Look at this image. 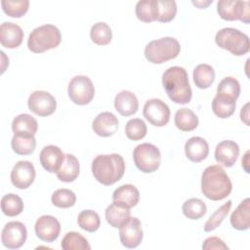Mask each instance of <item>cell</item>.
<instances>
[{
	"label": "cell",
	"mask_w": 250,
	"mask_h": 250,
	"mask_svg": "<svg viewBox=\"0 0 250 250\" xmlns=\"http://www.w3.org/2000/svg\"><path fill=\"white\" fill-rule=\"evenodd\" d=\"M145 118L153 126L163 127L170 120V108L159 99H150L146 102L143 109Z\"/></svg>",
	"instance_id": "30bf717a"
},
{
	"label": "cell",
	"mask_w": 250,
	"mask_h": 250,
	"mask_svg": "<svg viewBox=\"0 0 250 250\" xmlns=\"http://www.w3.org/2000/svg\"><path fill=\"white\" fill-rule=\"evenodd\" d=\"M21 27L14 22L5 21L0 25V42L1 45L8 49L19 47L23 39Z\"/></svg>",
	"instance_id": "d6986e66"
},
{
	"label": "cell",
	"mask_w": 250,
	"mask_h": 250,
	"mask_svg": "<svg viewBox=\"0 0 250 250\" xmlns=\"http://www.w3.org/2000/svg\"><path fill=\"white\" fill-rule=\"evenodd\" d=\"M157 21L169 22L177 14V4L174 0H156Z\"/></svg>",
	"instance_id": "ab89813d"
},
{
	"label": "cell",
	"mask_w": 250,
	"mask_h": 250,
	"mask_svg": "<svg viewBox=\"0 0 250 250\" xmlns=\"http://www.w3.org/2000/svg\"><path fill=\"white\" fill-rule=\"evenodd\" d=\"M187 157L192 162H201L209 154V145L201 137H191L185 144Z\"/></svg>",
	"instance_id": "ffe728a7"
},
{
	"label": "cell",
	"mask_w": 250,
	"mask_h": 250,
	"mask_svg": "<svg viewBox=\"0 0 250 250\" xmlns=\"http://www.w3.org/2000/svg\"><path fill=\"white\" fill-rule=\"evenodd\" d=\"M106 222L113 228L119 229L130 217V208H127L116 202H112L108 205L104 212Z\"/></svg>",
	"instance_id": "484cf974"
},
{
	"label": "cell",
	"mask_w": 250,
	"mask_h": 250,
	"mask_svg": "<svg viewBox=\"0 0 250 250\" xmlns=\"http://www.w3.org/2000/svg\"><path fill=\"white\" fill-rule=\"evenodd\" d=\"M162 85L169 99L180 104H188L191 100V88L187 70L182 66H171L162 74Z\"/></svg>",
	"instance_id": "7a4b0ae2"
},
{
	"label": "cell",
	"mask_w": 250,
	"mask_h": 250,
	"mask_svg": "<svg viewBox=\"0 0 250 250\" xmlns=\"http://www.w3.org/2000/svg\"><path fill=\"white\" fill-rule=\"evenodd\" d=\"M1 210L8 217H16L23 211L22 199L15 193H8L1 198Z\"/></svg>",
	"instance_id": "1f68e13d"
},
{
	"label": "cell",
	"mask_w": 250,
	"mask_h": 250,
	"mask_svg": "<svg viewBox=\"0 0 250 250\" xmlns=\"http://www.w3.org/2000/svg\"><path fill=\"white\" fill-rule=\"evenodd\" d=\"M144 237L141 221L136 217H130L119 228V238L121 244L126 248L138 247Z\"/></svg>",
	"instance_id": "7c38bea8"
},
{
	"label": "cell",
	"mask_w": 250,
	"mask_h": 250,
	"mask_svg": "<svg viewBox=\"0 0 250 250\" xmlns=\"http://www.w3.org/2000/svg\"><path fill=\"white\" fill-rule=\"evenodd\" d=\"M140 199V192L138 188L131 185L126 184L117 188L112 193V201L121 204L127 208L135 207Z\"/></svg>",
	"instance_id": "7402d4cb"
},
{
	"label": "cell",
	"mask_w": 250,
	"mask_h": 250,
	"mask_svg": "<svg viewBox=\"0 0 250 250\" xmlns=\"http://www.w3.org/2000/svg\"><path fill=\"white\" fill-rule=\"evenodd\" d=\"M181 45L174 37H162L148 42L145 48L146 59L154 64H160L179 56Z\"/></svg>",
	"instance_id": "5b68a950"
},
{
	"label": "cell",
	"mask_w": 250,
	"mask_h": 250,
	"mask_svg": "<svg viewBox=\"0 0 250 250\" xmlns=\"http://www.w3.org/2000/svg\"><path fill=\"white\" fill-rule=\"evenodd\" d=\"M215 42L220 48L228 50L237 57L247 54L250 50L248 35L233 27L220 29L216 33Z\"/></svg>",
	"instance_id": "8992f818"
},
{
	"label": "cell",
	"mask_w": 250,
	"mask_h": 250,
	"mask_svg": "<svg viewBox=\"0 0 250 250\" xmlns=\"http://www.w3.org/2000/svg\"><path fill=\"white\" fill-rule=\"evenodd\" d=\"M217 12L225 21L239 20L244 23L250 21V8L248 1L220 0L217 3Z\"/></svg>",
	"instance_id": "9c48e42d"
},
{
	"label": "cell",
	"mask_w": 250,
	"mask_h": 250,
	"mask_svg": "<svg viewBox=\"0 0 250 250\" xmlns=\"http://www.w3.org/2000/svg\"><path fill=\"white\" fill-rule=\"evenodd\" d=\"M67 93L69 99L75 104L85 105L90 104L94 99L95 87L88 76L76 75L69 81Z\"/></svg>",
	"instance_id": "ba28073f"
},
{
	"label": "cell",
	"mask_w": 250,
	"mask_h": 250,
	"mask_svg": "<svg viewBox=\"0 0 250 250\" xmlns=\"http://www.w3.org/2000/svg\"><path fill=\"white\" fill-rule=\"evenodd\" d=\"M147 128L145 121L141 118L130 119L125 126V134L132 141H139L146 137Z\"/></svg>",
	"instance_id": "f35d334b"
},
{
	"label": "cell",
	"mask_w": 250,
	"mask_h": 250,
	"mask_svg": "<svg viewBox=\"0 0 250 250\" xmlns=\"http://www.w3.org/2000/svg\"><path fill=\"white\" fill-rule=\"evenodd\" d=\"M202 249L204 250H227L229 249L228 245L219 237L217 236H210L207 237L203 244Z\"/></svg>",
	"instance_id": "7bdbcfd3"
},
{
	"label": "cell",
	"mask_w": 250,
	"mask_h": 250,
	"mask_svg": "<svg viewBox=\"0 0 250 250\" xmlns=\"http://www.w3.org/2000/svg\"><path fill=\"white\" fill-rule=\"evenodd\" d=\"M90 37L95 44L104 46L110 43L112 39V31L107 23L99 21L92 25L90 30Z\"/></svg>",
	"instance_id": "d6a6232c"
},
{
	"label": "cell",
	"mask_w": 250,
	"mask_h": 250,
	"mask_svg": "<svg viewBox=\"0 0 250 250\" xmlns=\"http://www.w3.org/2000/svg\"><path fill=\"white\" fill-rule=\"evenodd\" d=\"M12 130L15 135L35 136L38 130V123L30 114L21 113L13 119Z\"/></svg>",
	"instance_id": "cb8c5ba5"
},
{
	"label": "cell",
	"mask_w": 250,
	"mask_h": 250,
	"mask_svg": "<svg viewBox=\"0 0 250 250\" xmlns=\"http://www.w3.org/2000/svg\"><path fill=\"white\" fill-rule=\"evenodd\" d=\"M183 214L190 220H198L203 217L207 211L206 204L199 198H189L182 206Z\"/></svg>",
	"instance_id": "e575fe53"
},
{
	"label": "cell",
	"mask_w": 250,
	"mask_h": 250,
	"mask_svg": "<svg viewBox=\"0 0 250 250\" xmlns=\"http://www.w3.org/2000/svg\"><path fill=\"white\" fill-rule=\"evenodd\" d=\"M230 224L237 230H246L250 228V199L242 200L230 215Z\"/></svg>",
	"instance_id": "d4e9b609"
},
{
	"label": "cell",
	"mask_w": 250,
	"mask_h": 250,
	"mask_svg": "<svg viewBox=\"0 0 250 250\" xmlns=\"http://www.w3.org/2000/svg\"><path fill=\"white\" fill-rule=\"evenodd\" d=\"M34 230L37 237L41 240L45 242H53L60 235L61 224L54 216L43 215L36 220Z\"/></svg>",
	"instance_id": "9a60e30c"
},
{
	"label": "cell",
	"mask_w": 250,
	"mask_h": 250,
	"mask_svg": "<svg viewBox=\"0 0 250 250\" xmlns=\"http://www.w3.org/2000/svg\"><path fill=\"white\" fill-rule=\"evenodd\" d=\"M192 77L196 87L199 89H207L215 80V70L210 64L200 63L193 69Z\"/></svg>",
	"instance_id": "83f0119b"
},
{
	"label": "cell",
	"mask_w": 250,
	"mask_h": 250,
	"mask_svg": "<svg viewBox=\"0 0 250 250\" xmlns=\"http://www.w3.org/2000/svg\"><path fill=\"white\" fill-rule=\"evenodd\" d=\"M138 20L144 22H151L157 20L156 0H142L137 2L135 8Z\"/></svg>",
	"instance_id": "f546056e"
},
{
	"label": "cell",
	"mask_w": 250,
	"mask_h": 250,
	"mask_svg": "<svg viewBox=\"0 0 250 250\" xmlns=\"http://www.w3.org/2000/svg\"><path fill=\"white\" fill-rule=\"evenodd\" d=\"M174 122L179 130L189 132L198 126V117L191 109L183 107L176 111Z\"/></svg>",
	"instance_id": "4316f807"
},
{
	"label": "cell",
	"mask_w": 250,
	"mask_h": 250,
	"mask_svg": "<svg viewBox=\"0 0 250 250\" xmlns=\"http://www.w3.org/2000/svg\"><path fill=\"white\" fill-rule=\"evenodd\" d=\"M92 173L95 179L104 186H111L124 175L125 162L117 153L99 154L92 161Z\"/></svg>",
	"instance_id": "3957f363"
},
{
	"label": "cell",
	"mask_w": 250,
	"mask_h": 250,
	"mask_svg": "<svg viewBox=\"0 0 250 250\" xmlns=\"http://www.w3.org/2000/svg\"><path fill=\"white\" fill-rule=\"evenodd\" d=\"M27 237L25 226L19 221L9 222L5 225L1 233L3 245L9 249H18L21 247Z\"/></svg>",
	"instance_id": "4fadbf2b"
},
{
	"label": "cell",
	"mask_w": 250,
	"mask_h": 250,
	"mask_svg": "<svg viewBox=\"0 0 250 250\" xmlns=\"http://www.w3.org/2000/svg\"><path fill=\"white\" fill-rule=\"evenodd\" d=\"M79 171L80 164L77 157L73 154L67 153L64 154L62 163L61 164V167L56 174L60 181L63 183H71L76 180L79 175Z\"/></svg>",
	"instance_id": "603a6c76"
},
{
	"label": "cell",
	"mask_w": 250,
	"mask_h": 250,
	"mask_svg": "<svg viewBox=\"0 0 250 250\" xmlns=\"http://www.w3.org/2000/svg\"><path fill=\"white\" fill-rule=\"evenodd\" d=\"M119 121L117 117L109 111L99 113L92 123V129L100 137H110L118 129Z\"/></svg>",
	"instance_id": "e0dca14e"
},
{
	"label": "cell",
	"mask_w": 250,
	"mask_h": 250,
	"mask_svg": "<svg viewBox=\"0 0 250 250\" xmlns=\"http://www.w3.org/2000/svg\"><path fill=\"white\" fill-rule=\"evenodd\" d=\"M35 176L33 164L26 160H21L15 164L11 171V182L17 188L24 189L32 185Z\"/></svg>",
	"instance_id": "5bb4252c"
},
{
	"label": "cell",
	"mask_w": 250,
	"mask_h": 250,
	"mask_svg": "<svg viewBox=\"0 0 250 250\" xmlns=\"http://www.w3.org/2000/svg\"><path fill=\"white\" fill-rule=\"evenodd\" d=\"M236 107V101L220 95H216L212 101V110L219 118L231 116Z\"/></svg>",
	"instance_id": "f1b7e54d"
},
{
	"label": "cell",
	"mask_w": 250,
	"mask_h": 250,
	"mask_svg": "<svg viewBox=\"0 0 250 250\" xmlns=\"http://www.w3.org/2000/svg\"><path fill=\"white\" fill-rule=\"evenodd\" d=\"M2 10L11 18H21L27 11L29 7L28 0H2Z\"/></svg>",
	"instance_id": "74e56055"
},
{
	"label": "cell",
	"mask_w": 250,
	"mask_h": 250,
	"mask_svg": "<svg viewBox=\"0 0 250 250\" xmlns=\"http://www.w3.org/2000/svg\"><path fill=\"white\" fill-rule=\"evenodd\" d=\"M61 247L63 250H90L91 246L88 240L79 232L69 231L63 236Z\"/></svg>",
	"instance_id": "836d02e7"
},
{
	"label": "cell",
	"mask_w": 250,
	"mask_h": 250,
	"mask_svg": "<svg viewBox=\"0 0 250 250\" xmlns=\"http://www.w3.org/2000/svg\"><path fill=\"white\" fill-rule=\"evenodd\" d=\"M77 223L82 229L88 232H95L101 226V218L93 210H83L78 215Z\"/></svg>",
	"instance_id": "8d00e7d4"
},
{
	"label": "cell",
	"mask_w": 250,
	"mask_h": 250,
	"mask_svg": "<svg viewBox=\"0 0 250 250\" xmlns=\"http://www.w3.org/2000/svg\"><path fill=\"white\" fill-rule=\"evenodd\" d=\"M238 156H239V146L233 141L225 140L220 142L216 146L215 159L219 164L225 167L233 166Z\"/></svg>",
	"instance_id": "2e32d148"
},
{
	"label": "cell",
	"mask_w": 250,
	"mask_h": 250,
	"mask_svg": "<svg viewBox=\"0 0 250 250\" xmlns=\"http://www.w3.org/2000/svg\"><path fill=\"white\" fill-rule=\"evenodd\" d=\"M217 95L236 101L240 95V84L238 80L231 76L223 78L217 87Z\"/></svg>",
	"instance_id": "d590c367"
},
{
	"label": "cell",
	"mask_w": 250,
	"mask_h": 250,
	"mask_svg": "<svg viewBox=\"0 0 250 250\" xmlns=\"http://www.w3.org/2000/svg\"><path fill=\"white\" fill-rule=\"evenodd\" d=\"M63 158L64 154L62 149L54 145L44 146L39 155L40 164L49 173H57Z\"/></svg>",
	"instance_id": "ac0fdd59"
},
{
	"label": "cell",
	"mask_w": 250,
	"mask_h": 250,
	"mask_svg": "<svg viewBox=\"0 0 250 250\" xmlns=\"http://www.w3.org/2000/svg\"><path fill=\"white\" fill-rule=\"evenodd\" d=\"M27 105L30 111L39 116H49L57 108L56 99L47 91H34L27 100Z\"/></svg>",
	"instance_id": "8fae6325"
},
{
	"label": "cell",
	"mask_w": 250,
	"mask_h": 250,
	"mask_svg": "<svg viewBox=\"0 0 250 250\" xmlns=\"http://www.w3.org/2000/svg\"><path fill=\"white\" fill-rule=\"evenodd\" d=\"M11 146L19 155H29L36 147V140L34 136L14 135L11 141Z\"/></svg>",
	"instance_id": "4dcf8cb0"
},
{
	"label": "cell",
	"mask_w": 250,
	"mask_h": 250,
	"mask_svg": "<svg viewBox=\"0 0 250 250\" xmlns=\"http://www.w3.org/2000/svg\"><path fill=\"white\" fill-rule=\"evenodd\" d=\"M231 189V181L220 165H210L204 169L201 175V191L206 198L223 200L229 195Z\"/></svg>",
	"instance_id": "6da1fadb"
},
{
	"label": "cell",
	"mask_w": 250,
	"mask_h": 250,
	"mask_svg": "<svg viewBox=\"0 0 250 250\" xmlns=\"http://www.w3.org/2000/svg\"><path fill=\"white\" fill-rule=\"evenodd\" d=\"M133 159L136 167L143 173L156 171L161 163L159 148L149 143L138 145L133 150Z\"/></svg>",
	"instance_id": "52a82bcc"
},
{
	"label": "cell",
	"mask_w": 250,
	"mask_h": 250,
	"mask_svg": "<svg viewBox=\"0 0 250 250\" xmlns=\"http://www.w3.org/2000/svg\"><path fill=\"white\" fill-rule=\"evenodd\" d=\"M231 208V201L229 200L224 203L221 207H219L206 221L204 225V230L209 232L216 229L224 221V219L228 216L229 210Z\"/></svg>",
	"instance_id": "b9f144b4"
},
{
	"label": "cell",
	"mask_w": 250,
	"mask_h": 250,
	"mask_svg": "<svg viewBox=\"0 0 250 250\" xmlns=\"http://www.w3.org/2000/svg\"><path fill=\"white\" fill-rule=\"evenodd\" d=\"M62 41L60 29L54 24H43L34 28L28 36L27 47L36 54L57 48Z\"/></svg>",
	"instance_id": "277c9868"
},
{
	"label": "cell",
	"mask_w": 250,
	"mask_h": 250,
	"mask_svg": "<svg viewBox=\"0 0 250 250\" xmlns=\"http://www.w3.org/2000/svg\"><path fill=\"white\" fill-rule=\"evenodd\" d=\"M114 107L122 116H131L138 111L139 101L134 93L123 90L115 96Z\"/></svg>",
	"instance_id": "44dd1931"
},
{
	"label": "cell",
	"mask_w": 250,
	"mask_h": 250,
	"mask_svg": "<svg viewBox=\"0 0 250 250\" xmlns=\"http://www.w3.org/2000/svg\"><path fill=\"white\" fill-rule=\"evenodd\" d=\"M248 106H249V104L247 103L242 108H241V111H240V119L246 124V125H249V109H248Z\"/></svg>",
	"instance_id": "ee69618b"
},
{
	"label": "cell",
	"mask_w": 250,
	"mask_h": 250,
	"mask_svg": "<svg viewBox=\"0 0 250 250\" xmlns=\"http://www.w3.org/2000/svg\"><path fill=\"white\" fill-rule=\"evenodd\" d=\"M52 203L59 208H69L76 202L75 193L67 188H60L53 192L51 196Z\"/></svg>",
	"instance_id": "60d3db41"
},
{
	"label": "cell",
	"mask_w": 250,
	"mask_h": 250,
	"mask_svg": "<svg viewBox=\"0 0 250 250\" xmlns=\"http://www.w3.org/2000/svg\"><path fill=\"white\" fill-rule=\"evenodd\" d=\"M213 1L211 0V1H206V2H202V1H192V4L193 5H195V6H197L199 9H204V8H206L209 4H211Z\"/></svg>",
	"instance_id": "bcb514c9"
},
{
	"label": "cell",
	"mask_w": 250,
	"mask_h": 250,
	"mask_svg": "<svg viewBox=\"0 0 250 250\" xmlns=\"http://www.w3.org/2000/svg\"><path fill=\"white\" fill-rule=\"evenodd\" d=\"M248 157H249V151H246L245 154H244L243 159L241 160V165H242V167H243V169H244V171L246 173H249V168H248L249 160H248Z\"/></svg>",
	"instance_id": "f6af8a7d"
}]
</instances>
